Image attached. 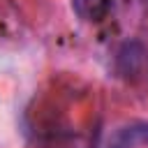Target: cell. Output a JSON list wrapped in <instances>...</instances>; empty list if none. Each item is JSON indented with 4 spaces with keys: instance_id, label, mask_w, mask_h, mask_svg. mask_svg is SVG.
I'll list each match as a JSON object with an SVG mask.
<instances>
[{
    "instance_id": "1",
    "label": "cell",
    "mask_w": 148,
    "mask_h": 148,
    "mask_svg": "<svg viewBox=\"0 0 148 148\" xmlns=\"http://www.w3.org/2000/svg\"><path fill=\"white\" fill-rule=\"evenodd\" d=\"M148 143V123H132L113 132L106 148H139Z\"/></svg>"
},
{
    "instance_id": "2",
    "label": "cell",
    "mask_w": 148,
    "mask_h": 148,
    "mask_svg": "<svg viewBox=\"0 0 148 148\" xmlns=\"http://www.w3.org/2000/svg\"><path fill=\"white\" fill-rule=\"evenodd\" d=\"M143 62H146V51H143V46L139 42H127L118 51V69L125 76L139 74L141 67H143Z\"/></svg>"
},
{
    "instance_id": "3",
    "label": "cell",
    "mask_w": 148,
    "mask_h": 148,
    "mask_svg": "<svg viewBox=\"0 0 148 148\" xmlns=\"http://www.w3.org/2000/svg\"><path fill=\"white\" fill-rule=\"evenodd\" d=\"M72 7L83 21H99L106 16L111 2L109 0H72Z\"/></svg>"
}]
</instances>
